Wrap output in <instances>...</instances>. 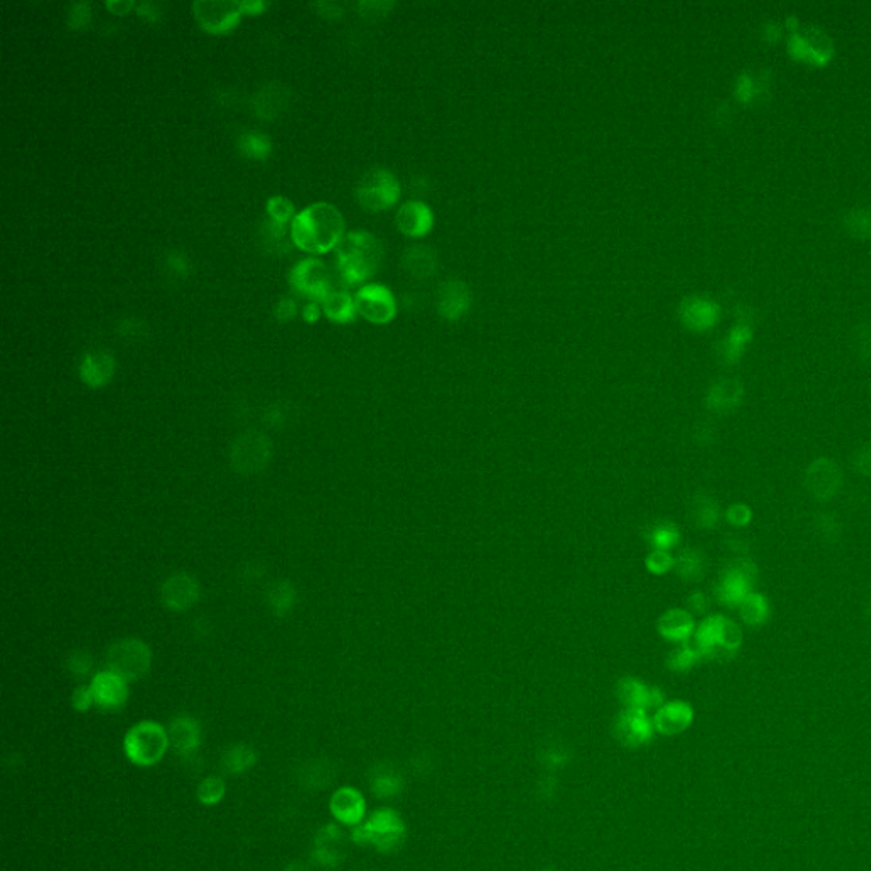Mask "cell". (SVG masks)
Wrapping results in <instances>:
<instances>
[{
	"instance_id": "47",
	"label": "cell",
	"mask_w": 871,
	"mask_h": 871,
	"mask_svg": "<svg viewBox=\"0 0 871 871\" xmlns=\"http://www.w3.org/2000/svg\"><path fill=\"white\" fill-rule=\"evenodd\" d=\"M852 468L863 477H871V443L859 446L852 456Z\"/></svg>"
},
{
	"instance_id": "51",
	"label": "cell",
	"mask_w": 871,
	"mask_h": 871,
	"mask_svg": "<svg viewBox=\"0 0 871 871\" xmlns=\"http://www.w3.org/2000/svg\"><path fill=\"white\" fill-rule=\"evenodd\" d=\"M89 20H91V5L85 2L74 4L69 12V24L72 26V29H80L87 26Z\"/></svg>"
},
{
	"instance_id": "3",
	"label": "cell",
	"mask_w": 871,
	"mask_h": 871,
	"mask_svg": "<svg viewBox=\"0 0 871 871\" xmlns=\"http://www.w3.org/2000/svg\"><path fill=\"white\" fill-rule=\"evenodd\" d=\"M693 643L701 657L730 658L742 645V630L736 621L725 617H710L698 626Z\"/></svg>"
},
{
	"instance_id": "12",
	"label": "cell",
	"mask_w": 871,
	"mask_h": 871,
	"mask_svg": "<svg viewBox=\"0 0 871 871\" xmlns=\"http://www.w3.org/2000/svg\"><path fill=\"white\" fill-rule=\"evenodd\" d=\"M841 484H843V472L831 458L820 456L813 460L805 470V487L812 494L813 499L820 503L831 501L839 492Z\"/></svg>"
},
{
	"instance_id": "26",
	"label": "cell",
	"mask_w": 871,
	"mask_h": 871,
	"mask_svg": "<svg viewBox=\"0 0 871 871\" xmlns=\"http://www.w3.org/2000/svg\"><path fill=\"white\" fill-rule=\"evenodd\" d=\"M751 337H753V327H751V324L738 322L720 341V344H718V356H720V359L723 363H727V365L737 363L742 358V354H744V351L747 348V344L751 343Z\"/></svg>"
},
{
	"instance_id": "9",
	"label": "cell",
	"mask_w": 871,
	"mask_h": 871,
	"mask_svg": "<svg viewBox=\"0 0 871 871\" xmlns=\"http://www.w3.org/2000/svg\"><path fill=\"white\" fill-rule=\"evenodd\" d=\"M757 577L754 561L738 559L730 565L716 585V598L729 608H738L742 601L753 593V584Z\"/></svg>"
},
{
	"instance_id": "35",
	"label": "cell",
	"mask_w": 871,
	"mask_h": 871,
	"mask_svg": "<svg viewBox=\"0 0 871 871\" xmlns=\"http://www.w3.org/2000/svg\"><path fill=\"white\" fill-rule=\"evenodd\" d=\"M674 567L684 581H699L705 576L706 561L698 550H684L674 561Z\"/></svg>"
},
{
	"instance_id": "22",
	"label": "cell",
	"mask_w": 871,
	"mask_h": 871,
	"mask_svg": "<svg viewBox=\"0 0 871 871\" xmlns=\"http://www.w3.org/2000/svg\"><path fill=\"white\" fill-rule=\"evenodd\" d=\"M330 812L343 824H358L365 815V800L352 788H341L330 798Z\"/></svg>"
},
{
	"instance_id": "61",
	"label": "cell",
	"mask_w": 871,
	"mask_h": 871,
	"mask_svg": "<svg viewBox=\"0 0 871 871\" xmlns=\"http://www.w3.org/2000/svg\"><path fill=\"white\" fill-rule=\"evenodd\" d=\"M688 602H690V608H691L693 611H698V613H703V611L706 609V606H708V600H706V596H705L703 593H695V594H693V596L688 600Z\"/></svg>"
},
{
	"instance_id": "23",
	"label": "cell",
	"mask_w": 871,
	"mask_h": 871,
	"mask_svg": "<svg viewBox=\"0 0 871 871\" xmlns=\"http://www.w3.org/2000/svg\"><path fill=\"white\" fill-rule=\"evenodd\" d=\"M771 89V72L770 70H759V72H742L736 82V96L738 101L751 104V102H761L762 99L770 97Z\"/></svg>"
},
{
	"instance_id": "54",
	"label": "cell",
	"mask_w": 871,
	"mask_h": 871,
	"mask_svg": "<svg viewBox=\"0 0 871 871\" xmlns=\"http://www.w3.org/2000/svg\"><path fill=\"white\" fill-rule=\"evenodd\" d=\"M69 667L76 676H85L93 667V660L85 652H74L69 660Z\"/></svg>"
},
{
	"instance_id": "25",
	"label": "cell",
	"mask_w": 871,
	"mask_h": 871,
	"mask_svg": "<svg viewBox=\"0 0 871 871\" xmlns=\"http://www.w3.org/2000/svg\"><path fill=\"white\" fill-rule=\"evenodd\" d=\"M402 266L410 276L417 279L431 278L438 268V255L429 246L414 244L407 247L402 255Z\"/></svg>"
},
{
	"instance_id": "10",
	"label": "cell",
	"mask_w": 871,
	"mask_h": 871,
	"mask_svg": "<svg viewBox=\"0 0 871 871\" xmlns=\"http://www.w3.org/2000/svg\"><path fill=\"white\" fill-rule=\"evenodd\" d=\"M193 12L198 24L212 35L232 31L244 14L242 4L232 0H198L193 4Z\"/></svg>"
},
{
	"instance_id": "4",
	"label": "cell",
	"mask_w": 871,
	"mask_h": 871,
	"mask_svg": "<svg viewBox=\"0 0 871 871\" xmlns=\"http://www.w3.org/2000/svg\"><path fill=\"white\" fill-rule=\"evenodd\" d=\"M171 747L167 729L157 722H140L133 725L123 740L126 757L141 768L156 766Z\"/></svg>"
},
{
	"instance_id": "49",
	"label": "cell",
	"mask_w": 871,
	"mask_h": 871,
	"mask_svg": "<svg viewBox=\"0 0 871 871\" xmlns=\"http://www.w3.org/2000/svg\"><path fill=\"white\" fill-rule=\"evenodd\" d=\"M647 565L649 569L654 572V574H664L667 572L669 569L674 567V559L669 552H658V550H654L649 559H647Z\"/></svg>"
},
{
	"instance_id": "16",
	"label": "cell",
	"mask_w": 871,
	"mask_h": 871,
	"mask_svg": "<svg viewBox=\"0 0 871 871\" xmlns=\"http://www.w3.org/2000/svg\"><path fill=\"white\" fill-rule=\"evenodd\" d=\"M472 307V291L464 281L448 279L438 290V311L446 320H460Z\"/></svg>"
},
{
	"instance_id": "60",
	"label": "cell",
	"mask_w": 871,
	"mask_h": 871,
	"mask_svg": "<svg viewBox=\"0 0 871 871\" xmlns=\"http://www.w3.org/2000/svg\"><path fill=\"white\" fill-rule=\"evenodd\" d=\"M240 4H242L244 14H261L268 7V4L262 0H247V2H240Z\"/></svg>"
},
{
	"instance_id": "46",
	"label": "cell",
	"mask_w": 871,
	"mask_h": 871,
	"mask_svg": "<svg viewBox=\"0 0 871 871\" xmlns=\"http://www.w3.org/2000/svg\"><path fill=\"white\" fill-rule=\"evenodd\" d=\"M165 268L174 278H186L190 272V259L182 252H169L165 257Z\"/></svg>"
},
{
	"instance_id": "37",
	"label": "cell",
	"mask_w": 871,
	"mask_h": 871,
	"mask_svg": "<svg viewBox=\"0 0 871 871\" xmlns=\"http://www.w3.org/2000/svg\"><path fill=\"white\" fill-rule=\"evenodd\" d=\"M844 227L854 237L870 238L871 237V206H856L844 214Z\"/></svg>"
},
{
	"instance_id": "6",
	"label": "cell",
	"mask_w": 871,
	"mask_h": 871,
	"mask_svg": "<svg viewBox=\"0 0 871 871\" xmlns=\"http://www.w3.org/2000/svg\"><path fill=\"white\" fill-rule=\"evenodd\" d=\"M108 669L126 681L143 678L152 665V650L138 639H123L108 649Z\"/></svg>"
},
{
	"instance_id": "44",
	"label": "cell",
	"mask_w": 871,
	"mask_h": 871,
	"mask_svg": "<svg viewBox=\"0 0 871 871\" xmlns=\"http://www.w3.org/2000/svg\"><path fill=\"white\" fill-rule=\"evenodd\" d=\"M285 94H276L274 93V87H272L271 93L268 94H261L257 96V106H255V113L259 117H272L278 111H283V101H285Z\"/></svg>"
},
{
	"instance_id": "59",
	"label": "cell",
	"mask_w": 871,
	"mask_h": 871,
	"mask_svg": "<svg viewBox=\"0 0 871 871\" xmlns=\"http://www.w3.org/2000/svg\"><path fill=\"white\" fill-rule=\"evenodd\" d=\"M781 31H783L781 24L775 22V20H770V22H766L762 26V36L768 39V41H776V39L781 36Z\"/></svg>"
},
{
	"instance_id": "7",
	"label": "cell",
	"mask_w": 871,
	"mask_h": 871,
	"mask_svg": "<svg viewBox=\"0 0 871 871\" xmlns=\"http://www.w3.org/2000/svg\"><path fill=\"white\" fill-rule=\"evenodd\" d=\"M290 285L296 294L319 303H322L332 291L329 270L320 259L315 257L302 259L293 266Z\"/></svg>"
},
{
	"instance_id": "11",
	"label": "cell",
	"mask_w": 871,
	"mask_h": 871,
	"mask_svg": "<svg viewBox=\"0 0 871 871\" xmlns=\"http://www.w3.org/2000/svg\"><path fill=\"white\" fill-rule=\"evenodd\" d=\"M356 310L371 324H388L397 313L393 293L383 285H365L356 296Z\"/></svg>"
},
{
	"instance_id": "27",
	"label": "cell",
	"mask_w": 871,
	"mask_h": 871,
	"mask_svg": "<svg viewBox=\"0 0 871 871\" xmlns=\"http://www.w3.org/2000/svg\"><path fill=\"white\" fill-rule=\"evenodd\" d=\"M343 841V834L335 826H326L322 827L315 835V848H313V859L322 865V867H334L337 865L343 858L339 846Z\"/></svg>"
},
{
	"instance_id": "15",
	"label": "cell",
	"mask_w": 871,
	"mask_h": 871,
	"mask_svg": "<svg viewBox=\"0 0 871 871\" xmlns=\"http://www.w3.org/2000/svg\"><path fill=\"white\" fill-rule=\"evenodd\" d=\"M679 317L688 329L703 332V330L712 329L718 322L720 307L714 300L695 294L681 302Z\"/></svg>"
},
{
	"instance_id": "42",
	"label": "cell",
	"mask_w": 871,
	"mask_h": 871,
	"mask_svg": "<svg viewBox=\"0 0 871 871\" xmlns=\"http://www.w3.org/2000/svg\"><path fill=\"white\" fill-rule=\"evenodd\" d=\"M294 601V591L291 587L290 582H279L276 584L270 593V604L272 611L276 615H286L293 606Z\"/></svg>"
},
{
	"instance_id": "13",
	"label": "cell",
	"mask_w": 871,
	"mask_h": 871,
	"mask_svg": "<svg viewBox=\"0 0 871 871\" xmlns=\"http://www.w3.org/2000/svg\"><path fill=\"white\" fill-rule=\"evenodd\" d=\"M271 458L270 440L261 434H246L235 441L232 464L242 473L261 472Z\"/></svg>"
},
{
	"instance_id": "62",
	"label": "cell",
	"mask_w": 871,
	"mask_h": 871,
	"mask_svg": "<svg viewBox=\"0 0 871 871\" xmlns=\"http://www.w3.org/2000/svg\"><path fill=\"white\" fill-rule=\"evenodd\" d=\"M285 871H309V870H307V868H305V867H303L302 863H293V865H290V867H288V868H286V870Z\"/></svg>"
},
{
	"instance_id": "19",
	"label": "cell",
	"mask_w": 871,
	"mask_h": 871,
	"mask_svg": "<svg viewBox=\"0 0 871 871\" xmlns=\"http://www.w3.org/2000/svg\"><path fill=\"white\" fill-rule=\"evenodd\" d=\"M115 358L108 351L87 352L80 363V378L89 387L101 388L108 385L115 375Z\"/></svg>"
},
{
	"instance_id": "32",
	"label": "cell",
	"mask_w": 871,
	"mask_h": 871,
	"mask_svg": "<svg viewBox=\"0 0 871 871\" xmlns=\"http://www.w3.org/2000/svg\"><path fill=\"white\" fill-rule=\"evenodd\" d=\"M238 152L251 160H264L268 158L272 150L271 138L262 133V132H246L238 136L237 141Z\"/></svg>"
},
{
	"instance_id": "14",
	"label": "cell",
	"mask_w": 871,
	"mask_h": 871,
	"mask_svg": "<svg viewBox=\"0 0 871 871\" xmlns=\"http://www.w3.org/2000/svg\"><path fill=\"white\" fill-rule=\"evenodd\" d=\"M94 705L102 710H117L128 699V681L113 671H101L91 681Z\"/></svg>"
},
{
	"instance_id": "34",
	"label": "cell",
	"mask_w": 871,
	"mask_h": 871,
	"mask_svg": "<svg viewBox=\"0 0 871 871\" xmlns=\"http://www.w3.org/2000/svg\"><path fill=\"white\" fill-rule=\"evenodd\" d=\"M261 238H262L264 247H268L271 252L279 254V252L288 251L291 242V232L288 230L286 225L278 223V222H274L271 218H266L262 222V225H261Z\"/></svg>"
},
{
	"instance_id": "58",
	"label": "cell",
	"mask_w": 871,
	"mask_h": 871,
	"mask_svg": "<svg viewBox=\"0 0 871 871\" xmlns=\"http://www.w3.org/2000/svg\"><path fill=\"white\" fill-rule=\"evenodd\" d=\"M106 7L113 12V14H128L133 7H136L135 4L132 0H108L106 2Z\"/></svg>"
},
{
	"instance_id": "28",
	"label": "cell",
	"mask_w": 871,
	"mask_h": 871,
	"mask_svg": "<svg viewBox=\"0 0 871 871\" xmlns=\"http://www.w3.org/2000/svg\"><path fill=\"white\" fill-rule=\"evenodd\" d=\"M658 630L665 639L682 643L695 633V620L684 609H671L658 621Z\"/></svg>"
},
{
	"instance_id": "1",
	"label": "cell",
	"mask_w": 871,
	"mask_h": 871,
	"mask_svg": "<svg viewBox=\"0 0 871 871\" xmlns=\"http://www.w3.org/2000/svg\"><path fill=\"white\" fill-rule=\"evenodd\" d=\"M291 242L302 251L326 254L346 235L343 214L330 203L319 201L303 208L290 225Z\"/></svg>"
},
{
	"instance_id": "36",
	"label": "cell",
	"mask_w": 871,
	"mask_h": 871,
	"mask_svg": "<svg viewBox=\"0 0 871 871\" xmlns=\"http://www.w3.org/2000/svg\"><path fill=\"white\" fill-rule=\"evenodd\" d=\"M693 520L699 528H715L720 521V505L708 496H701L695 499V505L691 509Z\"/></svg>"
},
{
	"instance_id": "33",
	"label": "cell",
	"mask_w": 871,
	"mask_h": 871,
	"mask_svg": "<svg viewBox=\"0 0 871 871\" xmlns=\"http://www.w3.org/2000/svg\"><path fill=\"white\" fill-rule=\"evenodd\" d=\"M738 613H740V618L746 625L761 626L770 618L771 609H770L768 600L762 594L751 593L738 606Z\"/></svg>"
},
{
	"instance_id": "52",
	"label": "cell",
	"mask_w": 871,
	"mask_h": 871,
	"mask_svg": "<svg viewBox=\"0 0 871 871\" xmlns=\"http://www.w3.org/2000/svg\"><path fill=\"white\" fill-rule=\"evenodd\" d=\"M272 313L279 322H290L291 319H294L298 313V303L293 298H279L272 309Z\"/></svg>"
},
{
	"instance_id": "29",
	"label": "cell",
	"mask_w": 871,
	"mask_h": 871,
	"mask_svg": "<svg viewBox=\"0 0 871 871\" xmlns=\"http://www.w3.org/2000/svg\"><path fill=\"white\" fill-rule=\"evenodd\" d=\"M691 720H693L691 706L686 703L676 701V703L665 705L658 712L656 723H657L658 730H662L665 734H678L691 723Z\"/></svg>"
},
{
	"instance_id": "5",
	"label": "cell",
	"mask_w": 871,
	"mask_h": 871,
	"mask_svg": "<svg viewBox=\"0 0 871 871\" xmlns=\"http://www.w3.org/2000/svg\"><path fill=\"white\" fill-rule=\"evenodd\" d=\"M354 194L363 210L378 214L397 205L400 199V184L387 169H371L359 179Z\"/></svg>"
},
{
	"instance_id": "2",
	"label": "cell",
	"mask_w": 871,
	"mask_h": 871,
	"mask_svg": "<svg viewBox=\"0 0 871 871\" xmlns=\"http://www.w3.org/2000/svg\"><path fill=\"white\" fill-rule=\"evenodd\" d=\"M337 270L343 281L349 286L365 283L383 261V244L382 240L365 230H356L344 235V238L335 247Z\"/></svg>"
},
{
	"instance_id": "43",
	"label": "cell",
	"mask_w": 871,
	"mask_h": 871,
	"mask_svg": "<svg viewBox=\"0 0 871 871\" xmlns=\"http://www.w3.org/2000/svg\"><path fill=\"white\" fill-rule=\"evenodd\" d=\"M815 531L822 536V540L835 542L841 536V523L835 520L833 514L822 512L815 518Z\"/></svg>"
},
{
	"instance_id": "8",
	"label": "cell",
	"mask_w": 871,
	"mask_h": 871,
	"mask_svg": "<svg viewBox=\"0 0 871 871\" xmlns=\"http://www.w3.org/2000/svg\"><path fill=\"white\" fill-rule=\"evenodd\" d=\"M788 52L794 59L809 61L813 65H826L833 59V38L819 26H798L790 29Z\"/></svg>"
},
{
	"instance_id": "57",
	"label": "cell",
	"mask_w": 871,
	"mask_h": 871,
	"mask_svg": "<svg viewBox=\"0 0 871 871\" xmlns=\"http://www.w3.org/2000/svg\"><path fill=\"white\" fill-rule=\"evenodd\" d=\"M322 313H324V311H322V303H319V302H307V303L303 305V309H302V317H303V320H305V322H309V324L317 322V320L320 319V315H322Z\"/></svg>"
},
{
	"instance_id": "31",
	"label": "cell",
	"mask_w": 871,
	"mask_h": 871,
	"mask_svg": "<svg viewBox=\"0 0 871 871\" xmlns=\"http://www.w3.org/2000/svg\"><path fill=\"white\" fill-rule=\"evenodd\" d=\"M257 762V754L251 746L237 744L229 747L222 755V768L229 775L247 773Z\"/></svg>"
},
{
	"instance_id": "24",
	"label": "cell",
	"mask_w": 871,
	"mask_h": 871,
	"mask_svg": "<svg viewBox=\"0 0 871 871\" xmlns=\"http://www.w3.org/2000/svg\"><path fill=\"white\" fill-rule=\"evenodd\" d=\"M397 834H399V827L395 817L390 812H378L365 827L358 829L356 839L371 841L376 846L385 848L388 844L395 843Z\"/></svg>"
},
{
	"instance_id": "63",
	"label": "cell",
	"mask_w": 871,
	"mask_h": 871,
	"mask_svg": "<svg viewBox=\"0 0 871 871\" xmlns=\"http://www.w3.org/2000/svg\"><path fill=\"white\" fill-rule=\"evenodd\" d=\"M868 613H870V618H871V601H870V606H868Z\"/></svg>"
},
{
	"instance_id": "39",
	"label": "cell",
	"mask_w": 871,
	"mask_h": 871,
	"mask_svg": "<svg viewBox=\"0 0 871 871\" xmlns=\"http://www.w3.org/2000/svg\"><path fill=\"white\" fill-rule=\"evenodd\" d=\"M225 783L218 776H206L199 785H198V800L203 805H216L223 800L225 796Z\"/></svg>"
},
{
	"instance_id": "40",
	"label": "cell",
	"mask_w": 871,
	"mask_h": 871,
	"mask_svg": "<svg viewBox=\"0 0 871 871\" xmlns=\"http://www.w3.org/2000/svg\"><path fill=\"white\" fill-rule=\"evenodd\" d=\"M701 657L699 650L693 641H682L676 650H673L669 657V665L674 671H688L691 669Z\"/></svg>"
},
{
	"instance_id": "17",
	"label": "cell",
	"mask_w": 871,
	"mask_h": 871,
	"mask_svg": "<svg viewBox=\"0 0 871 871\" xmlns=\"http://www.w3.org/2000/svg\"><path fill=\"white\" fill-rule=\"evenodd\" d=\"M199 596V585L188 574H175L162 585V601L169 609L184 611L191 608Z\"/></svg>"
},
{
	"instance_id": "18",
	"label": "cell",
	"mask_w": 871,
	"mask_h": 871,
	"mask_svg": "<svg viewBox=\"0 0 871 871\" xmlns=\"http://www.w3.org/2000/svg\"><path fill=\"white\" fill-rule=\"evenodd\" d=\"M395 223L408 237H424L434 225V214L423 201H408L399 208Z\"/></svg>"
},
{
	"instance_id": "41",
	"label": "cell",
	"mask_w": 871,
	"mask_h": 871,
	"mask_svg": "<svg viewBox=\"0 0 871 871\" xmlns=\"http://www.w3.org/2000/svg\"><path fill=\"white\" fill-rule=\"evenodd\" d=\"M266 214H268V218H271L274 222L278 223H283V225H288L293 222V218L296 216L294 214V205L293 201L285 198V196H272L268 199L266 203Z\"/></svg>"
},
{
	"instance_id": "53",
	"label": "cell",
	"mask_w": 871,
	"mask_h": 871,
	"mask_svg": "<svg viewBox=\"0 0 871 871\" xmlns=\"http://www.w3.org/2000/svg\"><path fill=\"white\" fill-rule=\"evenodd\" d=\"M72 705L78 712H87L94 705L91 686H78L72 695Z\"/></svg>"
},
{
	"instance_id": "56",
	"label": "cell",
	"mask_w": 871,
	"mask_h": 871,
	"mask_svg": "<svg viewBox=\"0 0 871 871\" xmlns=\"http://www.w3.org/2000/svg\"><path fill=\"white\" fill-rule=\"evenodd\" d=\"M136 12L140 18L149 20V22H156V20H160V11H158V5L154 4V2H143V4H138L136 5Z\"/></svg>"
},
{
	"instance_id": "20",
	"label": "cell",
	"mask_w": 871,
	"mask_h": 871,
	"mask_svg": "<svg viewBox=\"0 0 871 871\" xmlns=\"http://www.w3.org/2000/svg\"><path fill=\"white\" fill-rule=\"evenodd\" d=\"M167 734L171 747L179 755L193 754L201 744V727L193 716H175L167 729Z\"/></svg>"
},
{
	"instance_id": "45",
	"label": "cell",
	"mask_w": 871,
	"mask_h": 871,
	"mask_svg": "<svg viewBox=\"0 0 871 871\" xmlns=\"http://www.w3.org/2000/svg\"><path fill=\"white\" fill-rule=\"evenodd\" d=\"M856 352L861 359L871 363V324H859L854 329L852 337Z\"/></svg>"
},
{
	"instance_id": "30",
	"label": "cell",
	"mask_w": 871,
	"mask_h": 871,
	"mask_svg": "<svg viewBox=\"0 0 871 871\" xmlns=\"http://www.w3.org/2000/svg\"><path fill=\"white\" fill-rule=\"evenodd\" d=\"M322 311L332 322L348 324L356 319V302L348 291L332 290L322 302Z\"/></svg>"
},
{
	"instance_id": "55",
	"label": "cell",
	"mask_w": 871,
	"mask_h": 871,
	"mask_svg": "<svg viewBox=\"0 0 871 871\" xmlns=\"http://www.w3.org/2000/svg\"><path fill=\"white\" fill-rule=\"evenodd\" d=\"M311 9L320 16V18H326V20H335V18H341L344 9L335 4V2H315L311 5Z\"/></svg>"
},
{
	"instance_id": "38",
	"label": "cell",
	"mask_w": 871,
	"mask_h": 871,
	"mask_svg": "<svg viewBox=\"0 0 871 871\" xmlns=\"http://www.w3.org/2000/svg\"><path fill=\"white\" fill-rule=\"evenodd\" d=\"M649 542L658 552H669L679 542L678 528L671 523H660L654 526L649 533Z\"/></svg>"
},
{
	"instance_id": "50",
	"label": "cell",
	"mask_w": 871,
	"mask_h": 871,
	"mask_svg": "<svg viewBox=\"0 0 871 871\" xmlns=\"http://www.w3.org/2000/svg\"><path fill=\"white\" fill-rule=\"evenodd\" d=\"M391 7H393L391 2H359L358 4L359 14L363 18H369V20H376V18L387 16Z\"/></svg>"
},
{
	"instance_id": "48",
	"label": "cell",
	"mask_w": 871,
	"mask_h": 871,
	"mask_svg": "<svg viewBox=\"0 0 871 871\" xmlns=\"http://www.w3.org/2000/svg\"><path fill=\"white\" fill-rule=\"evenodd\" d=\"M725 518H727V521L732 524V526H738V528L740 526H747V524L751 523V520H753V511L746 504H734V505H730L727 509Z\"/></svg>"
},
{
	"instance_id": "21",
	"label": "cell",
	"mask_w": 871,
	"mask_h": 871,
	"mask_svg": "<svg viewBox=\"0 0 871 871\" xmlns=\"http://www.w3.org/2000/svg\"><path fill=\"white\" fill-rule=\"evenodd\" d=\"M742 397L744 385L737 378H722L708 390L706 406L718 414H727L740 406Z\"/></svg>"
}]
</instances>
